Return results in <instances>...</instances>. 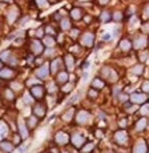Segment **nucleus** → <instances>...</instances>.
Masks as SVG:
<instances>
[{
	"label": "nucleus",
	"instance_id": "cd10ccee",
	"mask_svg": "<svg viewBox=\"0 0 149 153\" xmlns=\"http://www.w3.org/2000/svg\"><path fill=\"white\" fill-rule=\"evenodd\" d=\"M144 91H149V83H145L144 84Z\"/></svg>",
	"mask_w": 149,
	"mask_h": 153
},
{
	"label": "nucleus",
	"instance_id": "7c9ffc66",
	"mask_svg": "<svg viewBox=\"0 0 149 153\" xmlns=\"http://www.w3.org/2000/svg\"><path fill=\"white\" fill-rule=\"evenodd\" d=\"M109 39H111L109 33H105V35H104V40H109Z\"/></svg>",
	"mask_w": 149,
	"mask_h": 153
},
{
	"label": "nucleus",
	"instance_id": "f257e3e1",
	"mask_svg": "<svg viewBox=\"0 0 149 153\" xmlns=\"http://www.w3.org/2000/svg\"><path fill=\"white\" fill-rule=\"evenodd\" d=\"M114 138H116L120 144H124L125 141H127V135H125L124 131H119L116 135H114Z\"/></svg>",
	"mask_w": 149,
	"mask_h": 153
},
{
	"label": "nucleus",
	"instance_id": "f3484780",
	"mask_svg": "<svg viewBox=\"0 0 149 153\" xmlns=\"http://www.w3.org/2000/svg\"><path fill=\"white\" fill-rule=\"evenodd\" d=\"M72 17H73V19H76V20L81 17V15H80V9H77V8H76V9H73V11H72Z\"/></svg>",
	"mask_w": 149,
	"mask_h": 153
},
{
	"label": "nucleus",
	"instance_id": "2eb2a0df",
	"mask_svg": "<svg viewBox=\"0 0 149 153\" xmlns=\"http://www.w3.org/2000/svg\"><path fill=\"white\" fill-rule=\"evenodd\" d=\"M145 123H146L145 119H141L140 123H137V125H136V129H137V131H141V129L145 126Z\"/></svg>",
	"mask_w": 149,
	"mask_h": 153
},
{
	"label": "nucleus",
	"instance_id": "f704fd0d",
	"mask_svg": "<svg viewBox=\"0 0 149 153\" xmlns=\"http://www.w3.org/2000/svg\"><path fill=\"white\" fill-rule=\"evenodd\" d=\"M7 2H11V0H7Z\"/></svg>",
	"mask_w": 149,
	"mask_h": 153
},
{
	"label": "nucleus",
	"instance_id": "9d476101",
	"mask_svg": "<svg viewBox=\"0 0 149 153\" xmlns=\"http://www.w3.org/2000/svg\"><path fill=\"white\" fill-rule=\"evenodd\" d=\"M83 137L81 136H79V135H76V136H73V144L76 145V146H80V145H81L83 144Z\"/></svg>",
	"mask_w": 149,
	"mask_h": 153
},
{
	"label": "nucleus",
	"instance_id": "6ab92c4d",
	"mask_svg": "<svg viewBox=\"0 0 149 153\" xmlns=\"http://www.w3.org/2000/svg\"><path fill=\"white\" fill-rule=\"evenodd\" d=\"M44 43H45V44H47L48 47H52V45L55 44L53 39H51V37H45V39H44Z\"/></svg>",
	"mask_w": 149,
	"mask_h": 153
},
{
	"label": "nucleus",
	"instance_id": "a211bd4d",
	"mask_svg": "<svg viewBox=\"0 0 149 153\" xmlns=\"http://www.w3.org/2000/svg\"><path fill=\"white\" fill-rule=\"evenodd\" d=\"M65 61H67V65H68V68H72V63H73V59H72V56H69L68 55L67 57H65Z\"/></svg>",
	"mask_w": 149,
	"mask_h": 153
},
{
	"label": "nucleus",
	"instance_id": "423d86ee",
	"mask_svg": "<svg viewBox=\"0 0 149 153\" xmlns=\"http://www.w3.org/2000/svg\"><path fill=\"white\" fill-rule=\"evenodd\" d=\"M0 148L4 149L5 152H11V150H12V145H11L9 143H7V141H2V143H0Z\"/></svg>",
	"mask_w": 149,
	"mask_h": 153
},
{
	"label": "nucleus",
	"instance_id": "9b49d317",
	"mask_svg": "<svg viewBox=\"0 0 149 153\" xmlns=\"http://www.w3.org/2000/svg\"><path fill=\"white\" fill-rule=\"evenodd\" d=\"M120 45H121V48H122L124 51L131 49V41H128V40H122V41L120 43Z\"/></svg>",
	"mask_w": 149,
	"mask_h": 153
},
{
	"label": "nucleus",
	"instance_id": "5701e85b",
	"mask_svg": "<svg viewBox=\"0 0 149 153\" xmlns=\"http://www.w3.org/2000/svg\"><path fill=\"white\" fill-rule=\"evenodd\" d=\"M61 27L63 28H68V27H69V23H68V20H63L61 21Z\"/></svg>",
	"mask_w": 149,
	"mask_h": 153
},
{
	"label": "nucleus",
	"instance_id": "72a5a7b5",
	"mask_svg": "<svg viewBox=\"0 0 149 153\" xmlns=\"http://www.w3.org/2000/svg\"><path fill=\"white\" fill-rule=\"evenodd\" d=\"M2 67H3V65H2V61H0V69H2Z\"/></svg>",
	"mask_w": 149,
	"mask_h": 153
},
{
	"label": "nucleus",
	"instance_id": "412c9836",
	"mask_svg": "<svg viewBox=\"0 0 149 153\" xmlns=\"http://www.w3.org/2000/svg\"><path fill=\"white\" fill-rule=\"evenodd\" d=\"M33 49H35L36 52H40L43 49V47H40V44L37 41H35V43H33Z\"/></svg>",
	"mask_w": 149,
	"mask_h": 153
},
{
	"label": "nucleus",
	"instance_id": "7ed1b4c3",
	"mask_svg": "<svg viewBox=\"0 0 149 153\" xmlns=\"http://www.w3.org/2000/svg\"><path fill=\"white\" fill-rule=\"evenodd\" d=\"M31 93H32V95L35 96L36 99H39V97L43 96V88H41V87H33V88L31 89Z\"/></svg>",
	"mask_w": 149,
	"mask_h": 153
},
{
	"label": "nucleus",
	"instance_id": "4be33fe9",
	"mask_svg": "<svg viewBox=\"0 0 149 153\" xmlns=\"http://www.w3.org/2000/svg\"><path fill=\"white\" fill-rule=\"evenodd\" d=\"M37 4H39V7H43V8L47 7V2L45 0H37Z\"/></svg>",
	"mask_w": 149,
	"mask_h": 153
},
{
	"label": "nucleus",
	"instance_id": "1a4fd4ad",
	"mask_svg": "<svg viewBox=\"0 0 149 153\" xmlns=\"http://www.w3.org/2000/svg\"><path fill=\"white\" fill-rule=\"evenodd\" d=\"M12 76V72H11V69H3L0 71V77H4V79H8Z\"/></svg>",
	"mask_w": 149,
	"mask_h": 153
},
{
	"label": "nucleus",
	"instance_id": "0eeeda50",
	"mask_svg": "<svg viewBox=\"0 0 149 153\" xmlns=\"http://www.w3.org/2000/svg\"><path fill=\"white\" fill-rule=\"evenodd\" d=\"M92 40H93V36H92L90 33H87L85 36L83 37V43L87 44V45H90V44H92Z\"/></svg>",
	"mask_w": 149,
	"mask_h": 153
},
{
	"label": "nucleus",
	"instance_id": "dca6fc26",
	"mask_svg": "<svg viewBox=\"0 0 149 153\" xmlns=\"http://www.w3.org/2000/svg\"><path fill=\"white\" fill-rule=\"evenodd\" d=\"M93 87H97V88H102V87H104V83H102L101 80H99V79H95V80H93Z\"/></svg>",
	"mask_w": 149,
	"mask_h": 153
},
{
	"label": "nucleus",
	"instance_id": "aec40b11",
	"mask_svg": "<svg viewBox=\"0 0 149 153\" xmlns=\"http://www.w3.org/2000/svg\"><path fill=\"white\" fill-rule=\"evenodd\" d=\"M67 80H68V75L65 72H61L59 75V81H67Z\"/></svg>",
	"mask_w": 149,
	"mask_h": 153
},
{
	"label": "nucleus",
	"instance_id": "b1692460",
	"mask_svg": "<svg viewBox=\"0 0 149 153\" xmlns=\"http://www.w3.org/2000/svg\"><path fill=\"white\" fill-rule=\"evenodd\" d=\"M8 55H9V52H8V51H4L3 53H0V59H7Z\"/></svg>",
	"mask_w": 149,
	"mask_h": 153
},
{
	"label": "nucleus",
	"instance_id": "bb28decb",
	"mask_svg": "<svg viewBox=\"0 0 149 153\" xmlns=\"http://www.w3.org/2000/svg\"><path fill=\"white\" fill-rule=\"evenodd\" d=\"M4 129H5V128H4V125H3V124H0V136H2V135L5 132Z\"/></svg>",
	"mask_w": 149,
	"mask_h": 153
},
{
	"label": "nucleus",
	"instance_id": "c756f323",
	"mask_svg": "<svg viewBox=\"0 0 149 153\" xmlns=\"http://www.w3.org/2000/svg\"><path fill=\"white\" fill-rule=\"evenodd\" d=\"M37 36H39V37L43 36V29H39V31H37Z\"/></svg>",
	"mask_w": 149,
	"mask_h": 153
},
{
	"label": "nucleus",
	"instance_id": "39448f33",
	"mask_svg": "<svg viewBox=\"0 0 149 153\" xmlns=\"http://www.w3.org/2000/svg\"><path fill=\"white\" fill-rule=\"evenodd\" d=\"M47 75H48V69H47V67H41V68L37 71V76H39L40 79H44Z\"/></svg>",
	"mask_w": 149,
	"mask_h": 153
},
{
	"label": "nucleus",
	"instance_id": "473e14b6",
	"mask_svg": "<svg viewBox=\"0 0 149 153\" xmlns=\"http://www.w3.org/2000/svg\"><path fill=\"white\" fill-rule=\"evenodd\" d=\"M107 2H108V0H100V3H101V4H105Z\"/></svg>",
	"mask_w": 149,
	"mask_h": 153
},
{
	"label": "nucleus",
	"instance_id": "ddd939ff",
	"mask_svg": "<svg viewBox=\"0 0 149 153\" xmlns=\"http://www.w3.org/2000/svg\"><path fill=\"white\" fill-rule=\"evenodd\" d=\"M19 128H20V135H21V137L24 138V137H27V131H25V128H24V124H23L21 121L19 123Z\"/></svg>",
	"mask_w": 149,
	"mask_h": 153
},
{
	"label": "nucleus",
	"instance_id": "6e6552de",
	"mask_svg": "<svg viewBox=\"0 0 149 153\" xmlns=\"http://www.w3.org/2000/svg\"><path fill=\"white\" fill-rule=\"evenodd\" d=\"M145 152V144L144 143H139L134 148V153H144Z\"/></svg>",
	"mask_w": 149,
	"mask_h": 153
},
{
	"label": "nucleus",
	"instance_id": "4468645a",
	"mask_svg": "<svg viewBox=\"0 0 149 153\" xmlns=\"http://www.w3.org/2000/svg\"><path fill=\"white\" fill-rule=\"evenodd\" d=\"M35 113H36V114H39V116H44V114H45V111H44V108H43V107L37 105V107L35 108Z\"/></svg>",
	"mask_w": 149,
	"mask_h": 153
},
{
	"label": "nucleus",
	"instance_id": "2f4dec72",
	"mask_svg": "<svg viewBox=\"0 0 149 153\" xmlns=\"http://www.w3.org/2000/svg\"><path fill=\"white\" fill-rule=\"evenodd\" d=\"M88 65H89V63H88V61H85V63H84V68H88Z\"/></svg>",
	"mask_w": 149,
	"mask_h": 153
},
{
	"label": "nucleus",
	"instance_id": "c85d7f7f",
	"mask_svg": "<svg viewBox=\"0 0 149 153\" xmlns=\"http://www.w3.org/2000/svg\"><path fill=\"white\" fill-rule=\"evenodd\" d=\"M114 19H116V20H120V19H121V15H119V12H116V15H114Z\"/></svg>",
	"mask_w": 149,
	"mask_h": 153
},
{
	"label": "nucleus",
	"instance_id": "f8f14e48",
	"mask_svg": "<svg viewBox=\"0 0 149 153\" xmlns=\"http://www.w3.org/2000/svg\"><path fill=\"white\" fill-rule=\"evenodd\" d=\"M87 119H88V113H85V112L79 113V116H77L79 123H84V121H87Z\"/></svg>",
	"mask_w": 149,
	"mask_h": 153
},
{
	"label": "nucleus",
	"instance_id": "f03ea898",
	"mask_svg": "<svg viewBox=\"0 0 149 153\" xmlns=\"http://www.w3.org/2000/svg\"><path fill=\"white\" fill-rule=\"evenodd\" d=\"M56 141H57L59 144H65L67 141H68V136H67L64 132H60V133L56 135Z\"/></svg>",
	"mask_w": 149,
	"mask_h": 153
},
{
	"label": "nucleus",
	"instance_id": "393cba45",
	"mask_svg": "<svg viewBox=\"0 0 149 153\" xmlns=\"http://www.w3.org/2000/svg\"><path fill=\"white\" fill-rule=\"evenodd\" d=\"M36 124V119H35V117H31V119H29V125H35Z\"/></svg>",
	"mask_w": 149,
	"mask_h": 153
},
{
	"label": "nucleus",
	"instance_id": "20e7f679",
	"mask_svg": "<svg viewBox=\"0 0 149 153\" xmlns=\"http://www.w3.org/2000/svg\"><path fill=\"white\" fill-rule=\"evenodd\" d=\"M132 101L133 103H142V101H145V96L144 95H139V93H133L132 95Z\"/></svg>",
	"mask_w": 149,
	"mask_h": 153
},
{
	"label": "nucleus",
	"instance_id": "a878e982",
	"mask_svg": "<svg viewBox=\"0 0 149 153\" xmlns=\"http://www.w3.org/2000/svg\"><path fill=\"white\" fill-rule=\"evenodd\" d=\"M104 15H102V20H109V15H108V12H102Z\"/></svg>",
	"mask_w": 149,
	"mask_h": 153
}]
</instances>
